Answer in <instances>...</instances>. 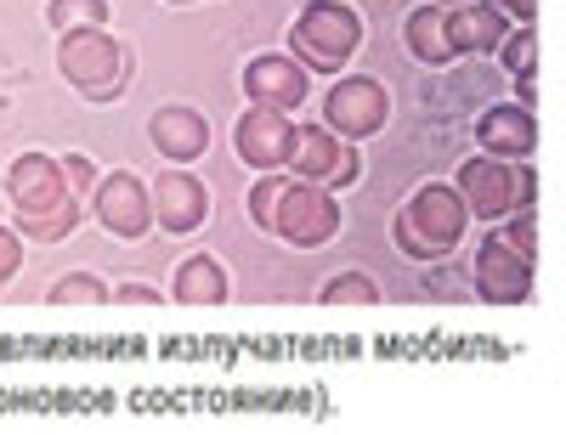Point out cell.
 <instances>
[{"mask_svg": "<svg viewBox=\"0 0 566 435\" xmlns=\"http://www.w3.org/2000/svg\"><path fill=\"white\" fill-rule=\"evenodd\" d=\"M363 45V18L340 0H312V7L295 18L290 29V52L301 68H317V74H335L346 68V57Z\"/></svg>", "mask_w": 566, "mask_h": 435, "instance_id": "cell-5", "label": "cell"}, {"mask_svg": "<svg viewBox=\"0 0 566 435\" xmlns=\"http://www.w3.org/2000/svg\"><path fill=\"white\" fill-rule=\"evenodd\" d=\"M476 141H482V153L493 159H527L538 148V125H533V108L522 103H499L476 119Z\"/></svg>", "mask_w": 566, "mask_h": 435, "instance_id": "cell-14", "label": "cell"}, {"mask_svg": "<svg viewBox=\"0 0 566 435\" xmlns=\"http://www.w3.org/2000/svg\"><path fill=\"white\" fill-rule=\"evenodd\" d=\"M515 103L533 108V103H538V85H533V79H522V85H515Z\"/></svg>", "mask_w": 566, "mask_h": 435, "instance_id": "cell-29", "label": "cell"}, {"mask_svg": "<svg viewBox=\"0 0 566 435\" xmlns=\"http://www.w3.org/2000/svg\"><path fill=\"white\" fill-rule=\"evenodd\" d=\"M45 23H52L57 34H69V29H103L108 23V0H52V7H45Z\"/></svg>", "mask_w": 566, "mask_h": 435, "instance_id": "cell-20", "label": "cell"}, {"mask_svg": "<svg viewBox=\"0 0 566 435\" xmlns=\"http://www.w3.org/2000/svg\"><path fill=\"white\" fill-rule=\"evenodd\" d=\"M499 57H504V68H510L515 79H533V74H538V34H533V23L510 29V34L499 40Z\"/></svg>", "mask_w": 566, "mask_h": 435, "instance_id": "cell-21", "label": "cell"}, {"mask_svg": "<svg viewBox=\"0 0 566 435\" xmlns=\"http://www.w3.org/2000/svg\"><path fill=\"white\" fill-rule=\"evenodd\" d=\"M239 159L250 170H290V153H295V119L283 108H255L239 119Z\"/></svg>", "mask_w": 566, "mask_h": 435, "instance_id": "cell-10", "label": "cell"}, {"mask_svg": "<svg viewBox=\"0 0 566 435\" xmlns=\"http://www.w3.org/2000/svg\"><path fill=\"white\" fill-rule=\"evenodd\" d=\"M114 300H119V306H159V288H148V283H125Z\"/></svg>", "mask_w": 566, "mask_h": 435, "instance_id": "cell-27", "label": "cell"}, {"mask_svg": "<svg viewBox=\"0 0 566 435\" xmlns=\"http://www.w3.org/2000/svg\"><path fill=\"white\" fill-rule=\"evenodd\" d=\"M63 176H69V187H74V192H80V187H97V181H103L97 170H91V159H80V153H69V159H63Z\"/></svg>", "mask_w": 566, "mask_h": 435, "instance_id": "cell-26", "label": "cell"}, {"mask_svg": "<svg viewBox=\"0 0 566 435\" xmlns=\"http://www.w3.org/2000/svg\"><path fill=\"white\" fill-rule=\"evenodd\" d=\"M510 34L499 7H482V0H464V7H448V45L459 52H499V40Z\"/></svg>", "mask_w": 566, "mask_h": 435, "instance_id": "cell-16", "label": "cell"}, {"mask_svg": "<svg viewBox=\"0 0 566 435\" xmlns=\"http://www.w3.org/2000/svg\"><path fill=\"white\" fill-rule=\"evenodd\" d=\"M57 68L74 91H85L91 103H114L130 79V57L108 29H69L57 34Z\"/></svg>", "mask_w": 566, "mask_h": 435, "instance_id": "cell-3", "label": "cell"}, {"mask_svg": "<svg viewBox=\"0 0 566 435\" xmlns=\"http://www.w3.org/2000/svg\"><path fill=\"white\" fill-rule=\"evenodd\" d=\"M386 119H391V96H386L380 79L352 74V79H340L335 91L323 96V125L335 136H346V141H368Z\"/></svg>", "mask_w": 566, "mask_h": 435, "instance_id": "cell-7", "label": "cell"}, {"mask_svg": "<svg viewBox=\"0 0 566 435\" xmlns=\"http://www.w3.org/2000/svg\"><path fill=\"white\" fill-rule=\"evenodd\" d=\"M493 226H499V237H504L515 255H527V261L538 255V221H533V204H527V210H510V215L493 221Z\"/></svg>", "mask_w": 566, "mask_h": 435, "instance_id": "cell-23", "label": "cell"}, {"mask_svg": "<svg viewBox=\"0 0 566 435\" xmlns=\"http://www.w3.org/2000/svg\"><path fill=\"white\" fill-rule=\"evenodd\" d=\"M453 192L464 199L470 215H482V221H504L510 210H527L533 204V170L522 159H493V153H476V159H464L459 176H453Z\"/></svg>", "mask_w": 566, "mask_h": 435, "instance_id": "cell-4", "label": "cell"}, {"mask_svg": "<svg viewBox=\"0 0 566 435\" xmlns=\"http://www.w3.org/2000/svg\"><path fill=\"white\" fill-rule=\"evenodd\" d=\"M250 215L261 232H277L295 250H323L340 232L335 192L306 176H290V170H261V181L250 187Z\"/></svg>", "mask_w": 566, "mask_h": 435, "instance_id": "cell-1", "label": "cell"}, {"mask_svg": "<svg viewBox=\"0 0 566 435\" xmlns=\"http://www.w3.org/2000/svg\"><path fill=\"white\" fill-rule=\"evenodd\" d=\"M244 96L255 108H301L306 103V68L295 63V57H277V52H266V57H250V68H244Z\"/></svg>", "mask_w": 566, "mask_h": 435, "instance_id": "cell-13", "label": "cell"}, {"mask_svg": "<svg viewBox=\"0 0 566 435\" xmlns=\"http://www.w3.org/2000/svg\"><path fill=\"white\" fill-rule=\"evenodd\" d=\"M148 192H154V221H159L165 232H199L205 215H210L205 181L187 176L181 165H170L159 181H148Z\"/></svg>", "mask_w": 566, "mask_h": 435, "instance_id": "cell-12", "label": "cell"}, {"mask_svg": "<svg viewBox=\"0 0 566 435\" xmlns=\"http://www.w3.org/2000/svg\"><path fill=\"white\" fill-rule=\"evenodd\" d=\"M476 295L488 306H527L533 300V261L515 255L499 232H488L476 250Z\"/></svg>", "mask_w": 566, "mask_h": 435, "instance_id": "cell-9", "label": "cell"}, {"mask_svg": "<svg viewBox=\"0 0 566 435\" xmlns=\"http://www.w3.org/2000/svg\"><path fill=\"white\" fill-rule=\"evenodd\" d=\"M148 141H154L170 165H193V159H205V148H210V125H205V114H193V108H159V114L148 119Z\"/></svg>", "mask_w": 566, "mask_h": 435, "instance_id": "cell-15", "label": "cell"}, {"mask_svg": "<svg viewBox=\"0 0 566 435\" xmlns=\"http://www.w3.org/2000/svg\"><path fill=\"white\" fill-rule=\"evenodd\" d=\"M363 170V141H346L328 125H295V153H290V176H306L317 187H352Z\"/></svg>", "mask_w": 566, "mask_h": 435, "instance_id": "cell-6", "label": "cell"}, {"mask_svg": "<svg viewBox=\"0 0 566 435\" xmlns=\"http://www.w3.org/2000/svg\"><path fill=\"white\" fill-rule=\"evenodd\" d=\"M227 295H232V277H227L221 261H210V255L181 261L176 288H170V300H176V306H227Z\"/></svg>", "mask_w": 566, "mask_h": 435, "instance_id": "cell-17", "label": "cell"}, {"mask_svg": "<svg viewBox=\"0 0 566 435\" xmlns=\"http://www.w3.org/2000/svg\"><path fill=\"white\" fill-rule=\"evenodd\" d=\"M176 7H187V0H176Z\"/></svg>", "mask_w": 566, "mask_h": 435, "instance_id": "cell-31", "label": "cell"}, {"mask_svg": "<svg viewBox=\"0 0 566 435\" xmlns=\"http://www.w3.org/2000/svg\"><path fill=\"white\" fill-rule=\"evenodd\" d=\"M12 226L23 237H34V244H63V237L80 226V204L63 199L57 210H12Z\"/></svg>", "mask_w": 566, "mask_h": 435, "instance_id": "cell-19", "label": "cell"}, {"mask_svg": "<svg viewBox=\"0 0 566 435\" xmlns=\"http://www.w3.org/2000/svg\"><path fill=\"white\" fill-rule=\"evenodd\" d=\"M402 40H408V52L419 57V63H431V68H442V63H453V45H448V7H419L408 23H402Z\"/></svg>", "mask_w": 566, "mask_h": 435, "instance_id": "cell-18", "label": "cell"}, {"mask_svg": "<svg viewBox=\"0 0 566 435\" xmlns=\"http://www.w3.org/2000/svg\"><path fill=\"white\" fill-rule=\"evenodd\" d=\"M499 12H510V18H522V23H533V12H538V0H493Z\"/></svg>", "mask_w": 566, "mask_h": 435, "instance_id": "cell-28", "label": "cell"}, {"mask_svg": "<svg viewBox=\"0 0 566 435\" xmlns=\"http://www.w3.org/2000/svg\"><path fill=\"white\" fill-rule=\"evenodd\" d=\"M437 7H464V0H437Z\"/></svg>", "mask_w": 566, "mask_h": 435, "instance_id": "cell-30", "label": "cell"}, {"mask_svg": "<svg viewBox=\"0 0 566 435\" xmlns=\"http://www.w3.org/2000/svg\"><path fill=\"white\" fill-rule=\"evenodd\" d=\"M91 210H97V221L114 237H148V226H154V192H148V181H142L136 170H108L97 181Z\"/></svg>", "mask_w": 566, "mask_h": 435, "instance_id": "cell-8", "label": "cell"}, {"mask_svg": "<svg viewBox=\"0 0 566 435\" xmlns=\"http://www.w3.org/2000/svg\"><path fill=\"white\" fill-rule=\"evenodd\" d=\"M23 266V232L18 226H0V288H7Z\"/></svg>", "mask_w": 566, "mask_h": 435, "instance_id": "cell-25", "label": "cell"}, {"mask_svg": "<svg viewBox=\"0 0 566 435\" xmlns=\"http://www.w3.org/2000/svg\"><path fill=\"white\" fill-rule=\"evenodd\" d=\"M108 300V288L91 277V272H69L57 288H52V306H103Z\"/></svg>", "mask_w": 566, "mask_h": 435, "instance_id": "cell-24", "label": "cell"}, {"mask_svg": "<svg viewBox=\"0 0 566 435\" xmlns=\"http://www.w3.org/2000/svg\"><path fill=\"white\" fill-rule=\"evenodd\" d=\"M380 288H374L363 272H340L335 283H323V306H374Z\"/></svg>", "mask_w": 566, "mask_h": 435, "instance_id": "cell-22", "label": "cell"}, {"mask_svg": "<svg viewBox=\"0 0 566 435\" xmlns=\"http://www.w3.org/2000/svg\"><path fill=\"white\" fill-rule=\"evenodd\" d=\"M7 199L12 210H57L63 199H74V187L63 176V159H45V153H23L7 170Z\"/></svg>", "mask_w": 566, "mask_h": 435, "instance_id": "cell-11", "label": "cell"}, {"mask_svg": "<svg viewBox=\"0 0 566 435\" xmlns=\"http://www.w3.org/2000/svg\"><path fill=\"white\" fill-rule=\"evenodd\" d=\"M470 210L453 192V181H424L413 199L397 210V250L408 261H442L464 244Z\"/></svg>", "mask_w": 566, "mask_h": 435, "instance_id": "cell-2", "label": "cell"}]
</instances>
